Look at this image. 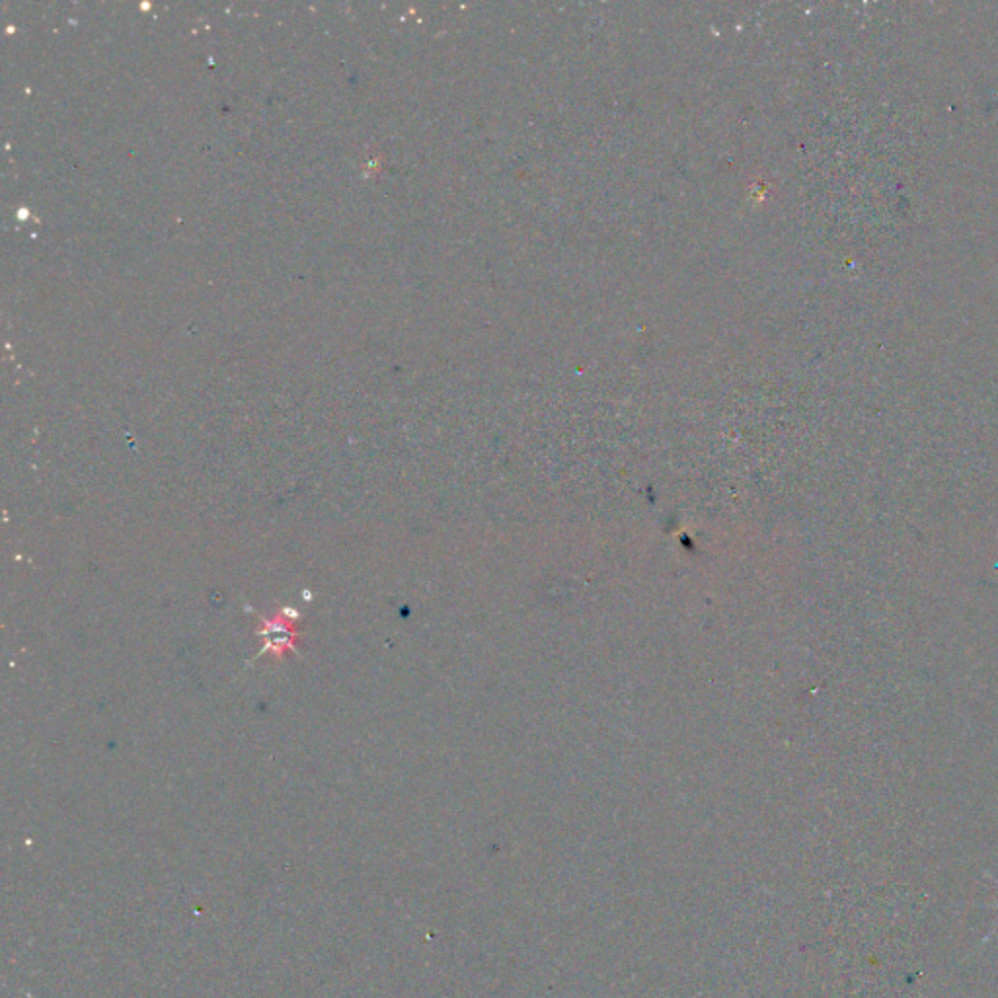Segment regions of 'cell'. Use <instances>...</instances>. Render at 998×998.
Masks as SVG:
<instances>
[{
	"instance_id": "cell-1",
	"label": "cell",
	"mask_w": 998,
	"mask_h": 998,
	"mask_svg": "<svg viewBox=\"0 0 998 998\" xmlns=\"http://www.w3.org/2000/svg\"><path fill=\"white\" fill-rule=\"evenodd\" d=\"M260 634L264 636L266 652L273 653L275 657H285L287 653L295 652L299 646L295 616H283L279 613L275 618H262Z\"/></svg>"
}]
</instances>
